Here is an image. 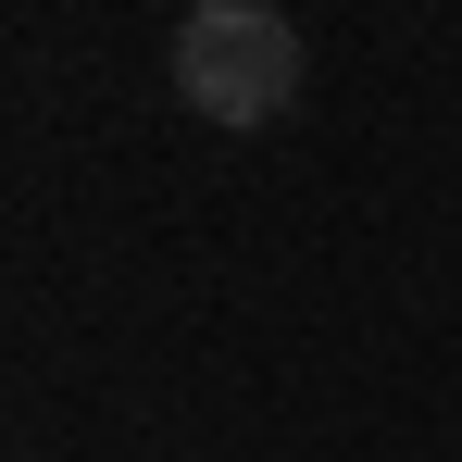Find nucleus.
<instances>
[{
	"instance_id": "nucleus-1",
	"label": "nucleus",
	"mask_w": 462,
	"mask_h": 462,
	"mask_svg": "<svg viewBox=\"0 0 462 462\" xmlns=\"http://www.w3.org/2000/svg\"><path fill=\"white\" fill-rule=\"evenodd\" d=\"M175 100L200 125H275L300 100V25L263 0H188L175 25Z\"/></svg>"
}]
</instances>
